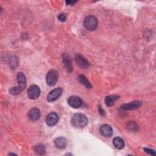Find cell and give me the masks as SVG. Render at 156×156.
Masks as SVG:
<instances>
[{"mask_svg":"<svg viewBox=\"0 0 156 156\" xmlns=\"http://www.w3.org/2000/svg\"><path fill=\"white\" fill-rule=\"evenodd\" d=\"M29 117L32 121H37L40 117V110L36 107L32 108L29 112Z\"/></svg>","mask_w":156,"mask_h":156,"instance_id":"cell-11","label":"cell"},{"mask_svg":"<svg viewBox=\"0 0 156 156\" xmlns=\"http://www.w3.org/2000/svg\"><path fill=\"white\" fill-rule=\"evenodd\" d=\"M99 131L103 136L105 137H110L113 134V130L110 126L108 124H103L100 127Z\"/></svg>","mask_w":156,"mask_h":156,"instance_id":"cell-10","label":"cell"},{"mask_svg":"<svg viewBox=\"0 0 156 156\" xmlns=\"http://www.w3.org/2000/svg\"><path fill=\"white\" fill-rule=\"evenodd\" d=\"M144 151L146 152H147V153H148V154H151V155H155V151H154V150H152V149H151L145 147V148H144Z\"/></svg>","mask_w":156,"mask_h":156,"instance_id":"cell-23","label":"cell"},{"mask_svg":"<svg viewBox=\"0 0 156 156\" xmlns=\"http://www.w3.org/2000/svg\"><path fill=\"white\" fill-rule=\"evenodd\" d=\"M76 2H77V1H66V4L67 5H73V4H75Z\"/></svg>","mask_w":156,"mask_h":156,"instance_id":"cell-25","label":"cell"},{"mask_svg":"<svg viewBox=\"0 0 156 156\" xmlns=\"http://www.w3.org/2000/svg\"><path fill=\"white\" fill-rule=\"evenodd\" d=\"M77 79H78V80L82 83V84H83V85H85L87 88H91V85L90 84V82L87 80V77L85 76H83V75H79V76H78V77H77Z\"/></svg>","mask_w":156,"mask_h":156,"instance_id":"cell-17","label":"cell"},{"mask_svg":"<svg viewBox=\"0 0 156 156\" xmlns=\"http://www.w3.org/2000/svg\"><path fill=\"white\" fill-rule=\"evenodd\" d=\"M18 65V59L17 58H16L15 57H13L11 58V62H10V65L13 67V68H15L16 66V65Z\"/></svg>","mask_w":156,"mask_h":156,"instance_id":"cell-21","label":"cell"},{"mask_svg":"<svg viewBox=\"0 0 156 156\" xmlns=\"http://www.w3.org/2000/svg\"><path fill=\"white\" fill-rule=\"evenodd\" d=\"M58 79V73L54 69L49 71L46 77V83L49 86H53L55 84Z\"/></svg>","mask_w":156,"mask_h":156,"instance_id":"cell-3","label":"cell"},{"mask_svg":"<svg viewBox=\"0 0 156 156\" xmlns=\"http://www.w3.org/2000/svg\"><path fill=\"white\" fill-rule=\"evenodd\" d=\"M27 96L30 99H36L40 94V89L36 85H31L27 90Z\"/></svg>","mask_w":156,"mask_h":156,"instance_id":"cell-4","label":"cell"},{"mask_svg":"<svg viewBox=\"0 0 156 156\" xmlns=\"http://www.w3.org/2000/svg\"><path fill=\"white\" fill-rule=\"evenodd\" d=\"M16 79L19 84V86H20L21 87L24 89V88L26 86V79L25 76L21 72L18 73L16 76Z\"/></svg>","mask_w":156,"mask_h":156,"instance_id":"cell-15","label":"cell"},{"mask_svg":"<svg viewBox=\"0 0 156 156\" xmlns=\"http://www.w3.org/2000/svg\"><path fill=\"white\" fill-rule=\"evenodd\" d=\"M68 104L73 108H77L82 106V101L77 96H71L68 99Z\"/></svg>","mask_w":156,"mask_h":156,"instance_id":"cell-6","label":"cell"},{"mask_svg":"<svg viewBox=\"0 0 156 156\" xmlns=\"http://www.w3.org/2000/svg\"><path fill=\"white\" fill-rule=\"evenodd\" d=\"M73 125L77 128H82L88 124V119L85 115L82 113H76L71 118Z\"/></svg>","mask_w":156,"mask_h":156,"instance_id":"cell-1","label":"cell"},{"mask_svg":"<svg viewBox=\"0 0 156 156\" xmlns=\"http://www.w3.org/2000/svg\"><path fill=\"white\" fill-rule=\"evenodd\" d=\"M63 62L67 72H68V73L72 72L73 66H72V65L71 63V60H70L69 56L66 54H64L63 55Z\"/></svg>","mask_w":156,"mask_h":156,"instance_id":"cell-12","label":"cell"},{"mask_svg":"<svg viewBox=\"0 0 156 156\" xmlns=\"http://www.w3.org/2000/svg\"><path fill=\"white\" fill-rule=\"evenodd\" d=\"M55 146L58 148V149H63L65 147V146H66L67 144V141L65 138L63 137V136H60L58 137L57 138L55 139Z\"/></svg>","mask_w":156,"mask_h":156,"instance_id":"cell-13","label":"cell"},{"mask_svg":"<svg viewBox=\"0 0 156 156\" xmlns=\"http://www.w3.org/2000/svg\"><path fill=\"white\" fill-rule=\"evenodd\" d=\"M98 109H99V113H100V114L101 115H102V116H104V114H105V112H104V110L100 107V106H99V107H98Z\"/></svg>","mask_w":156,"mask_h":156,"instance_id":"cell-24","label":"cell"},{"mask_svg":"<svg viewBox=\"0 0 156 156\" xmlns=\"http://www.w3.org/2000/svg\"><path fill=\"white\" fill-rule=\"evenodd\" d=\"M58 121V116L55 112L50 113L46 118V122L49 126H53L55 125Z\"/></svg>","mask_w":156,"mask_h":156,"instance_id":"cell-7","label":"cell"},{"mask_svg":"<svg viewBox=\"0 0 156 156\" xmlns=\"http://www.w3.org/2000/svg\"><path fill=\"white\" fill-rule=\"evenodd\" d=\"M118 98H119V96L116 95H110L105 97V105L108 107H111L113 105L115 101L118 100Z\"/></svg>","mask_w":156,"mask_h":156,"instance_id":"cell-14","label":"cell"},{"mask_svg":"<svg viewBox=\"0 0 156 156\" xmlns=\"http://www.w3.org/2000/svg\"><path fill=\"white\" fill-rule=\"evenodd\" d=\"M83 24L87 29L89 30H94L96 29L98 22L95 16L90 15L85 18Z\"/></svg>","mask_w":156,"mask_h":156,"instance_id":"cell-2","label":"cell"},{"mask_svg":"<svg viewBox=\"0 0 156 156\" xmlns=\"http://www.w3.org/2000/svg\"><path fill=\"white\" fill-rule=\"evenodd\" d=\"M62 89L61 88H57L51 91L47 96V101L49 102H53L57 100L62 94Z\"/></svg>","mask_w":156,"mask_h":156,"instance_id":"cell-5","label":"cell"},{"mask_svg":"<svg viewBox=\"0 0 156 156\" xmlns=\"http://www.w3.org/2000/svg\"><path fill=\"white\" fill-rule=\"evenodd\" d=\"M76 62L77 63V65L82 68L86 69L88 68L89 66V62L88 60L82 55L80 54H77L75 57Z\"/></svg>","mask_w":156,"mask_h":156,"instance_id":"cell-9","label":"cell"},{"mask_svg":"<svg viewBox=\"0 0 156 156\" xmlns=\"http://www.w3.org/2000/svg\"><path fill=\"white\" fill-rule=\"evenodd\" d=\"M35 152L38 154H44L46 152V149L44 147V146L42 144H37L35 146L34 148Z\"/></svg>","mask_w":156,"mask_h":156,"instance_id":"cell-19","label":"cell"},{"mask_svg":"<svg viewBox=\"0 0 156 156\" xmlns=\"http://www.w3.org/2000/svg\"><path fill=\"white\" fill-rule=\"evenodd\" d=\"M23 90H24L23 88L18 85V87L10 88L9 90V93L12 95H17L20 94L23 91Z\"/></svg>","mask_w":156,"mask_h":156,"instance_id":"cell-18","label":"cell"},{"mask_svg":"<svg viewBox=\"0 0 156 156\" xmlns=\"http://www.w3.org/2000/svg\"><path fill=\"white\" fill-rule=\"evenodd\" d=\"M114 146L118 149H122L124 147V141L120 137H115L113 140Z\"/></svg>","mask_w":156,"mask_h":156,"instance_id":"cell-16","label":"cell"},{"mask_svg":"<svg viewBox=\"0 0 156 156\" xmlns=\"http://www.w3.org/2000/svg\"><path fill=\"white\" fill-rule=\"evenodd\" d=\"M126 128L132 131H136L138 130V126L137 124L135 123L134 121H130L127 124Z\"/></svg>","mask_w":156,"mask_h":156,"instance_id":"cell-20","label":"cell"},{"mask_svg":"<svg viewBox=\"0 0 156 156\" xmlns=\"http://www.w3.org/2000/svg\"><path fill=\"white\" fill-rule=\"evenodd\" d=\"M141 105H142V103L141 101H135L127 104H123L122 105H121V107L122 109H124L126 110H135V109L138 108Z\"/></svg>","mask_w":156,"mask_h":156,"instance_id":"cell-8","label":"cell"},{"mask_svg":"<svg viewBox=\"0 0 156 156\" xmlns=\"http://www.w3.org/2000/svg\"><path fill=\"white\" fill-rule=\"evenodd\" d=\"M58 19L62 22H65L66 20V16L64 13H60L58 16Z\"/></svg>","mask_w":156,"mask_h":156,"instance_id":"cell-22","label":"cell"}]
</instances>
